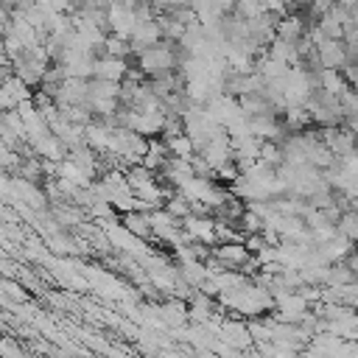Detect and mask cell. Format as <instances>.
I'll return each instance as SVG.
<instances>
[{"label": "cell", "instance_id": "8fae6325", "mask_svg": "<svg viewBox=\"0 0 358 358\" xmlns=\"http://www.w3.org/2000/svg\"><path fill=\"white\" fill-rule=\"evenodd\" d=\"M165 143H168V151H171V157H182V159H193L196 157V143H193V137L187 134V131H182V134H176V137H162Z\"/></svg>", "mask_w": 358, "mask_h": 358}, {"label": "cell", "instance_id": "2e32d148", "mask_svg": "<svg viewBox=\"0 0 358 358\" xmlns=\"http://www.w3.org/2000/svg\"><path fill=\"white\" fill-rule=\"evenodd\" d=\"M285 123H288L291 131H296V129L313 123V117H310L308 106H285Z\"/></svg>", "mask_w": 358, "mask_h": 358}, {"label": "cell", "instance_id": "6da1fadb", "mask_svg": "<svg viewBox=\"0 0 358 358\" xmlns=\"http://www.w3.org/2000/svg\"><path fill=\"white\" fill-rule=\"evenodd\" d=\"M182 56H185V50H182L176 42L162 39L159 45H151V48H145V50L137 53V67H140L143 76L157 78V76L173 73V70L179 67Z\"/></svg>", "mask_w": 358, "mask_h": 358}, {"label": "cell", "instance_id": "30bf717a", "mask_svg": "<svg viewBox=\"0 0 358 358\" xmlns=\"http://www.w3.org/2000/svg\"><path fill=\"white\" fill-rule=\"evenodd\" d=\"M319 90L333 92V95H344L350 90V81L341 70H319Z\"/></svg>", "mask_w": 358, "mask_h": 358}, {"label": "cell", "instance_id": "5bb4252c", "mask_svg": "<svg viewBox=\"0 0 358 358\" xmlns=\"http://www.w3.org/2000/svg\"><path fill=\"white\" fill-rule=\"evenodd\" d=\"M165 210L182 221V218H187V215L193 213V204H190V199H187V196L179 190V193H171V196H168V201H165Z\"/></svg>", "mask_w": 358, "mask_h": 358}, {"label": "cell", "instance_id": "9a60e30c", "mask_svg": "<svg viewBox=\"0 0 358 358\" xmlns=\"http://www.w3.org/2000/svg\"><path fill=\"white\" fill-rule=\"evenodd\" d=\"M235 14L243 20H257L266 14V0H235Z\"/></svg>", "mask_w": 358, "mask_h": 358}, {"label": "cell", "instance_id": "e0dca14e", "mask_svg": "<svg viewBox=\"0 0 358 358\" xmlns=\"http://www.w3.org/2000/svg\"><path fill=\"white\" fill-rule=\"evenodd\" d=\"M336 227H338L341 235L358 241V210H347V213H341V218H338Z\"/></svg>", "mask_w": 358, "mask_h": 358}, {"label": "cell", "instance_id": "4fadbf2b", "mask_svg": "<svg viewBox=\"0 0 358 358\" xmlns=\"http://www.w3.org/2000/svg\"><path fill=\"white\" fill-rule=\"evenodd\" d=\"M350 282H358L355 280V271L350 268L347 260H338V263H330V274H327V285H350Z\"/></svg>", "mask_w": 358, "mask_h": 358}, {"label": "cell", "instance_id": "8992f818", "mask_svg": "<svg viewBox=\"0 0 358 358\" xmlns=\"http://www.w3.org/2000/svg\"><path fill=\"white\" fill-rule=\"evenodd\" d=\"M129 62L126 59H117V56H98L95 59V78H106V81H126L129 78Z\"/></svg>", "mask_w": 358, "mask_h": 358}, {"label": "cell", "instance_id": "ba28073f", "mask_svg": "<svg viewBox=\"0 0 358 358\" xmlns=\"http://www.w3.org/2000/svg\"><path fill=\"white\" fill-rule=\"evenodd\" d=\"M218 338H224V341L232 344L235 350H246V347L255 344L252 330H249L246 324H241V322H221V327H218Z\"/></svg>", "mask_w": 358, "mask_h": 358}, {"label": "cell", "instance_id": "7a4b0ae2", "mask_svg": "<svg viewBox=\"0 0 358 358\" xmlns=\"http://www.w3.org/2000/svg\"><path fill=\"white\" fill-rule=\"evenodd\" d=\"M182 229L187 232V238L193 241V243H215L218 238H215V218H210V215H187V218H182Z\"/></svg>", "mask_w": 358, "mask_h": 358}, {"label": "cell", "instance_id": "7c38bea8", "mask_svg": "<svg viewBox=\"0 0 358 358\" xmlns=\"http://www.w3.org/2000/svg\"><path fill=\"white\" fill-rule=\"evenodd\" d=\"M159 316L165 319V324H171V327H182V324L187 322V316H190V308H185L182 302H168V305L159 308Z\"/></svg>", "mask_w": 358, "mask_h": 358}, {"label": "cell", "instance_id": "5b68a950", "mask_svg": "<svg viewBox=\"0 0 358 358\" xmlns=\"http://www.w3.org/2000/svg\"><path fill=\"white\" fill-rule=\"evenodd\" d=\"M213 255H215L227 268H243V266H249V260H252L249 246H246V243H241V241L221 243V246H215V249H213Z\"/></svg>", "mask_w": 358, "mask_h": 358}, {"label": "cell", "instance_id": "277c9868", "mask_svg": "<svg viewBox=\"0 0 358 358\" xmlns=\"http://www.w3.org/2000/svg\"><path fill=\"white\" fill-rule=\"evenodd\" d=\"M319 64H322V70H344L350 64V53H347L344 39H327L319 48Z\"/></svg>", "mask_w": 358, "mask_h": 358}, {"label": "cell", "instance_id": "52a82bcc", "mask_svg": "<svg viewBox=\"0 0 358 358\" xmlns=\"http://www.w3.org/2000/svg\"><path fill=\"white\" fill-rule=\"evenodd\" d=\"M305 31H308V25H305L299 11H291V14L280 17V22H277V36L285 42H294V45H302Z\"/></svg>", "mask_w": 358, "mask_h": 358}, {"label": "cell", "instance_id": "9c48e42d", "mask_svg": "<svg viewBox=\"0 0 358 358\" xmlns=\"http://www.w3.org/2000/svg\"><path fill=\"white\" fill-rule=\"evenodd\" d=\"M123 227L129 232H134L137 238L148 241L154 238V227H151V215L145 210H134V213H123Z\"/></svg>", "mask_w": 358, "mask_h": 358}, {"label": "cell", "instance_id": "3957f363", "mask_svg": "<svg viewBox=\"0 0 358 358\" xmlns=\"http://www.w3.org/2000/svg\"><path fill=\"white\" fill-rule=\"evenodd\" d=\"M165 39V34H162V25H159V20L154 17V20H145V22H140L137 25V31L131 34V53L137 56L140 50H145V48H151V45H159Z\"/></svg>", "mask_w": 358, "mask_h": 358}]
</instances>
